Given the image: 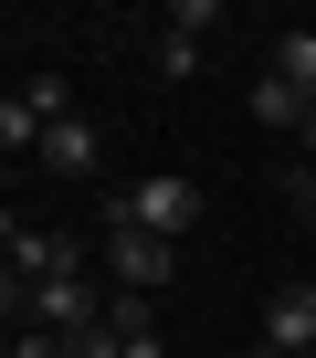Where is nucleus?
<instances>
[{
  "instance_id": "f03ea898",
  "label": "nucleus",
  "mask_w": 316,
  "mask_h": 358,
  "mask_svg": "<svg viewBox=\"0 0 316 358\" xmlns=\"http://www.w3.org/2000/svg\"><path fill=\"white\" fill-rule=\"evenodd\" d=\"M169 264H180V243L106 222V274H116V295H158V285H169Z\"/></svg>"
},
{
  "instance_id": "4468645a",
  "label": "nucleus",
  "mask_w": 316,
  "mask_h": 358,
  "mask_svg": "<svg viewBox=\"0 0 316 358\" xmlns=\"http://www.w3.org/2000/svg\"><path fill=\"white\" fill-rule=\"evenodd\" d=\"M116 358H169V337H158V327H137V337H116Z\"/></svg>"
},
{
  "instance_id": "423d86ee",
  "label": "nucleus",
  "mask_w": 316,
  "mask_h": 358,
  "mask_svg": "<svg viewBox=\"0 0 316 358\" xmlns=\"http://www.w3.org/2000/svg\"><path fill=\"white\" fill-rule=\"evenodd\" d=\"M274 85H295L306 106H316V32H274V64H264Z\"/></svg>"
},
{
  "instance_id": "f257e3e1",
  "label": "nucleus",
  "mask_w": 316,
  "mask_h": 358,
  "mask_svg": "<svg viewBox=\"0 0 316 358\" xmlns=\"http://www.w3.org/2000/svg\"><path fill=\"white\" fill-rule=\"evenodd\" d=\"M106 222H127V232H158V243H180L190 222H201V190H190V179H169V169H158V179H137V190L106 211Z\"/></svg>"
},
{
  "instance_id": "a211bd4d",
  "label": "nucleus",
  "mask_w": 316,
  "mask_h": 358,
  "mask_svg": "<svg viewBox=\"0 0 316 358\" xmlns=\"http://www.w3.org/2000/svg\"><path fill=\"white\" fill-rule=\"evenodd\" d=\"M306 358H316V348H306Z\"/></svg>"
},
{
  "instance_id": "9b49d317",
  "label": "nucleus",
  "mask_w": 316,
  "mask_h": 358,
  "mask_svg": "<svg viewBox=\"0 0 316 358\" xmlns=\"http://www.w3.org/2000/svg\"><path fill=\"white\" fill-rule=\"evenodd\" d=\"M158 74H169V85H190V74H201V43H180V32H169V43H158Z\"/></svg>"
},
{
  "instance_id": "ddd939ff",
  "label": "nucleus",
  "mask_w": 316,
  "mask_h": 358,
  "mask_svg": "<svg viewBox=\"0 0 316 358\" xmlns=\"http://www.w3.org/2000/svg\"><path fill=\"white\" fill-rule=\"evenodd\" d=\"M0 316H22V327H32V285H22L11 264H0Z\"/></svg>"
},
{
  "instance_id": "f3484780",
  "label": "nucleus",
  "mask_w": 316,
  "mask_h": 358,
  "mask_svg": "<svg viewBox=\"0 0 316 358\" xmlns=\"http://www.w3.org/2000/svg\"><path fill=\"white\" fill-rule=\"evenodd\" d=\"M0 253H11V211H0Z\"/></svg>"
},
{
  "instance_id": "7ed1b4c3",
  "label": "nucleus",
  "mask_w": 316,
  "mask_h": 358,
  "mask_svg": "<svg viewBox=\"0 0 316 358\" xmlns=\"http://www.w3.org/2000/svg\"><path fill=\"white\" fill-rule=\"evenodd\" d=\"M264 348H274V358H306V348H316V285H285V295L264 306Z\"/></svg>"
},
{
  "instance_id": "dca6fc26",
  "label": "nucleus",
  "mask_w": 316,
  "mask_h": 358,
  "mask_svg": "<svg viewBox=\"0 0 316 358\" xmlns=\"http://www.w3.org/2000/svg\"><path fill=\"white\" fill-rule=\"evenodd\" d=\"M295 201H306V211H316V148H306V169H295Z\"/></svg>"
},
{
  "instance_id": "0eeeda50",
  "label": "nucleus",
  "mask_w": 316,
  "mask_h": 358,
  "mask_svg": "<svg viewBox=\"0 0 316 358\" xmlns=\"http://www.w3.org/2000/svg\"><path fill=\"white\" fill-rule=\"evenodd\" d=\"M253 116H264V127H316V106H306L295 85H274V74L253 85Z\"/></svg>"
},
{
  "instance_id": "f8f14e48",
  "label": "nucleus",
  "mask_w": 316,
  "mask_h": 358,
  "mask_svg": "<svg viewBox=\"0 0 316 358\" xmlns=\"http://www.w3.org/2000/svg\"><path fill=\"white\" fill-rule=\"evenodd\" d=\"M0 358H64V337H53V327H22V337L0 348Z\"/></svg>"
},
{
  "instance_id": "2eb2a0df",
  "label": "nucleus",
  "mask_w": 316,
  "mask_h": 358,
  "mask_svg": "<svg viewBox=\"0 0 316 358\" xmlns=\"http://www.w3.org/2000/svg\"><path fill=\"white\" fill-rule=\"evenodd\" d=\"M64 358H116V337H106V327H85V337H64Z\"/></svg>"
},
{
  "instance_id": "1a4fd4ad",
  "label": "nucleus",
  "mask_w": 316,
  "mask_h": 358,
  "mask_svg": "<svg viewBox=\"0 0 316 358\" xmlns=\"http://www.w3.org/2000/svg\"><path fill=\"white\" fill-rule=\"evenodd\" d=\"M22 106H32L43 127H53V116H74V106H64V74H32V85H22Z\"/></svg>"
},
{
  "instance_id": "9d476101",
  "label": "nucleus",
  "mask_w": 316,
  "mask_h": 358,
  "mask_svg": "<svg viewBox=\"0 0 316 358\" xmlns=\"http://www.w3.org/2000/svg\"><path fill=\"white\" fill-rule=\"evenodd\" d=\"M211 22H222V11H211V0H169V32H180V43H201Z\"/></svg>"
},
{
  "instance_id": "6e6552de",
  "label": "nucleus",
  "mask_w": 316,
  "mask_h": 358,
  "mask_svg": "<svg viewBox=\"0 0 316 358\" xmlns=\"http://www.w3.org/2000/svg\"><path fill=\"white\" fill-rule=\"evenodd\" d=\"M11 148H43V116L22 95H0V158H11Z\"/></svg>"
},
{
  "instance_id": "39448f33",
  "label": "nucleus",
  "mask_w": 316,
  "mask_h": 358,
  "mask_svg": "<svg viewBox=\"0 0 316 358\" xmlns=\"http://www.w3.org/2000/svg\"><path fill=\"white\" fill-rule=\"evenodd\" d=\"M95 158H106V148H95L85 116H53V127H43V169H53V179H95Z\"/></svg>"
},
{
  "instance_id": "20e7f679",
  "label": "nucleus",
  "mask_w": 316,
  "mask_h": 358,
  "mask_svg": "<svg viewBox=\"0 0 316 358\" xmlns=\"http://www.w3.org/2000/svg\"><path fill=\"white\" fill-rule=\"evenodd\" d=\"M0 264H11L22 285H74V264H85V253H74V243H53V232H11V253H0Z\"/></svg>"
}]
</instances>
